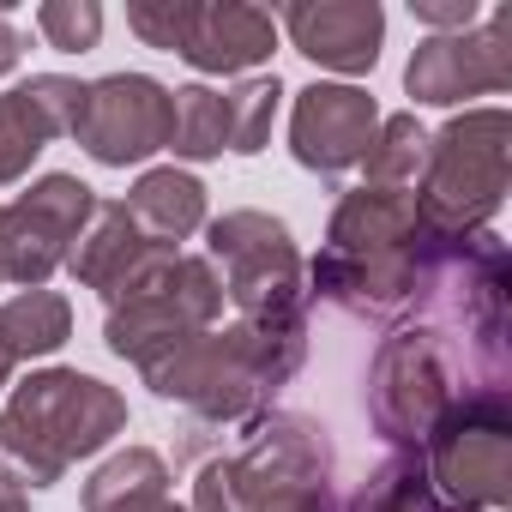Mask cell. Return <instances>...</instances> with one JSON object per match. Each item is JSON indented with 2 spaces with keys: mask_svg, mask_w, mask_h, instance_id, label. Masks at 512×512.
Masks as SVG:
<instances>
[{
  "mask_svg": "<svg viewBox=\"0 0 512 512\" xmlns=\"http://www.w3.org/2000/svg\"><path fill=\"white\" fill-rule=\"evenodd\" d=\"M464 235H440L416 193L404 187H356L344 193L332 235L320 247V260L308 266L314 296L338 302L344 314L362 320H392L410 302H434L452 253Z\"/></svg>",
  "mask_w": 512,
  "mask_h": 512,
  "instance_id": "cell-1",
  "label": "cell"
},
{
  "mask_svg": "<svg viewBox=\"0 0 512 512\" xmlns=\"http://www.w3.org/2000/svg\"><path fill=\"white\" fill-rule=\"evenodd\" d=\"M308 356V314L302 320H235L211 326L205 338L181 344L157 368H145V386L157 398L187 404L199 422H253L266 398L302 368Z\"/></svg>",
  "mask_w": 512,
  "mask_h": 512,
  "instance_id": "cell-2",
  "label": "cell"
},
{
  "mask_svg": "<svg viewBox=\"0 0 512 512\" xmlns=\"http://www.w3.org/2000/svg\"><path fill=\"white\" fill-rule=\"evenodd\" d=\"M127 428V398L79 368L31 374L0 410V476L19 488H55L67 464L103 452Z\"/></svg>",
  "mask_w": 512,
  "mask_h": 512,
  "instance_id": "cell-3",
  "label": "cell"
},
{
  "mask_svg": "<svg viewBox=\"0 0 512 512\" xmlns=\"http://www.w3.org/2000/svg\"><path fill=\"white\" fill-rule=\"evenodd\" d=\"M193 512H332V440L296 410H260L241 452L211 458Z\"/></svg>",
  "mask_w": 512,
  "mask_h": 512,
  "instance_id": "cell-4",
  "label": "cell"
},
{
  "mask_svg": "<svg viewBox=\"0 0 512 512\" xmlns=\"http://www.w3.org/2000/svg\"><path fill=\"white\" fill-rule=\"evenodd\" d=\"M223 314V284L211 260H193V253H169L151 272H139L115 302H109V350L127 356L139 374L157 368L163 356H175L181 344L205 338Z\"/></svg>",
  "mask_w": 512,
  "mask_h": 512,
  "instance_id": "cell-5",
  "label": "cell"
},
{
  "mask_svg": "<svg viewBox=\"0 0 512 512\" xmlns=\"http://www.w3.org/2000/svg\"><path fill=\"white\" fill-rule=\"evenodd\" d=\"M506 169H512V121H506V109H470V115L446 121L428 139L416 205L440 235H470L500 211Z\"/></svg>",
  "mask_w": 512,
  "mask_h": 512,
  "instance_id": "cell-6",
  "label": "cell"
},
{
  "mask_svg": "<svg viewBox=\"0 0 512 512\" xmlns=\"http://www.w3.org/2000/svg\"><path fill=\"white\" fill-rule=\"evenodd\" d=\"M428 464V482L446 506L494 512L512 494V416L500 386H470L446 404L434 434L416 446Z\"/></svg>",
  "mask_w": 512,
  "mask_h": 512,
  "instance_id": "cell-7",
  "label": "cell"
},
{
  "mask_svg": "<svg viewBox=\"0 0 512 512\" xmlns=\"http://www.w3.org/2000/svg\"><path fill=\"white\" fill-rule=\"evenodd\" d=\"M211 266H223V296L241 320H302L308 314V278L290 229L266 211H229L205 229Z\"/></svg>",
  "mask_w": 512,
  "mask_h": 512,
  "instance_id": "cell-8",
  "label": "cell"
},
{
  "mask_svg": "<svg viewBox=\"0 0 512 512\" xmlns=\"http://www.w3.org/2000/svg\"><path fill=\"white\" fill-rule=\"evenodd\" d=\"M452 398H458V386H452V356H446L440 332L404 326L380 344L374 374H368V416L392 446L416 452Z\"/></svg>",
  "mask_w": 512,
  "mask_h": 512,
  "instance_id": "cell-9",
  "label": "cell"
},
{
  "mask_svg": "<svg viewBox=\"0 0 512 512\" xmlns=\"http://www.w3.org/2000/svg\"><path fill=\"white\" fill-rule=\"evenodd\" d=\"M127 25L199 73H247L272 55L278 37L272 13L260 7H193V0H139L127 7Z\"/></svg>",
  "mask_w": 512,
  "mask_h": 512,
  "instance_id": "cell-10",
  "label": "cell"
},
{
  "mask_svg": "<svg viewBox=\"0 0 512 512\" xmlns=\"http://www.w3.org/2000/svg\"><path fill=\"white\" fill-rule=\"evenodd\" d=\"M91 211H97V193L79 175H43L31 193L0 205V260H7V284L43 290L49 272H61L67 253L79 247Z\"/></svg>",
  "mask_w": 512,
  "mask_h": 512,
  "instance_id": "cell-11",
  "label": "cell"
},
{
  "mask_svg": "<svg viewBox=\"0 0 512 512\" xmlns=\"http://www.w3.org/2000/svg\"><path fill=\"white\" fill-rule=\"evenodd\" d=\"M169 121H175V91H163L145 73H109L85 85L73 139L103 169H127V163H145L151 151H169Z\"/></svg>",
  "mask_w": 512,
  "mask_h": 512,
  "instance_id": "cell-12",
  "label": "cell"
},
{
  "mask_svg": "<svg viewBox=\"0 0 512 512\" xmlns=\"http://www.w3.org/2000/svg\"><path fill=\"white\" fill-rule=\"evenodd\" d=\"M404 85L416 103H464V97H494L512 85V7L488 13L482 31H452V37H428L410 67Z\"/></svg>",
  "mask_w": 512,
  "mask_h": 512,
  "instance_id": "cell-13",
  "label": "cell"
},
{
  "mask_svg": "<svg viewBox=\"0 0 512 512\" xmlns=\"http://www.w3.org/2000/svg\"><path fill=\"white\" fill-rule=\"evenodd\" d=\"M380 127V109L368 91L356 85H308L296 97V115H290V151L302 169H320V175H344L362 163L368 139Z\"/></svg>",
  "mask_w": 512,
  "mask_h": 512,
  "instance_id": "cell-14",
  "label": "cell"
},
{
  "mask_svg": "<svg viewBox=\"0 0 512 512\" xmlns=\"http://www.w3.org/2000/svg\"><path fill=\"white\" fill-rule=\"evenodd\" d=\"M169 253H175V247H163V241H151V235L139 229V217L127 211V199H103V205L91 211L79 247L67 253V266H73V278H79L85 290H97L103 302H115L139 272H151L157 260H169Z\"/></svg>",
  "mask_w": 512,
  "mask_h": 512,
  "instance_id": "cell-15",
  "label": "cell"
},
{
  "mask_svg": "<svg viewBox=\"0 0 512 512\" xmlns=\"http://www.w3.org/2000/svg\"><path fill=\"white\" fill-rule=\"evenodd\" d=\"M79 97H85V85L61 79V73H37L31 85L0 97V187L19 181L61 133H73Z\"/></svg>",
  "mask_w": 512,
  "mask_h": 512,
  "instance_id": "cell-16",
  "label": "cell"
},
{
  "mask_svg": "<svg viewBox=\"0 0 512 512\" xmlns=\"http://www.w3.org/2000/svg\"><path fill=\"white\" fill-rule=\"evenodd\" d=\"M284 31L290 43L332 67V73H368L380 61V37H386V13L374 0H302V7H284Z\"/></svg>",
  "mask_w": 512,
  "mask_h": 512,
  "instance_id": "cell-17",
  "label": "cell"
},
{
  "mask_svg": "<svg viewBox=\"0 0 512 512\" xmlns=\"http://www.w3.org/2000/svg\"><path fill=\"white\" fill-rule=\"evenodd\" d=\"M85 512H187V506L169 500V464L151 446H127L85 482Z\"/></svg>",
  "mask_w": 512,
  "mask_h": 512,
  "instance_id": "cell-18",
  "label": "cell"
},
{
  "mask_svg": "<svg viewBox=\"0 0 512 512\" xmlns=\"http://www.w3.org/2000/svg\"><path fill=\"white\" fill-rule=\"evenodd\" d=\"M127 211L139 217V229L151 241L175 247V241H187L205 223V187L187 169H145L139 187L127 193Z\"/></svg>",
  "mask_w": 512,
  "mask_h": 512,
  "instance_id": "cell-19",
  "label": "cell"
},
{
  "mask_svg": "<svg viewBox=\"0 0 512 512\" xmlns=\"http://www.w3.org/2000/svg\"><path fill=\"white\" fill-rule=\"evenodd\" d=\"M67 338H73V308L55 290H19L7 308H0V344L13 350V362L55 356Z\"/></svg>",
  "mask_w": 512,
  "mask_h": 512,
  "instance_id": "cell-20",
  "label": "cell"
},
{
  "mask_svg": "<svg viewBox=\"0 0 512 512\" xmlns=\"http://www.w3.org/2000/svg\"><path fill=\"white\" fill-rule=\"evenodd\" d=\"M344 512H452V506L434 494L422 452H392V458L356 488V500H350Z\"/></svg>",
  "mask_w": 512,
  "mask_h": 512,
  "instance_id": "cell-21",
  "label": "cell"
},
{
  "mask_svg": "<svg viewBox=\"0 0 512 512\" xmlns=\"http://www.w3.org/2000/svg\"><path fill=\"white\" fill-rule=\"evenodd\" d=\"M169 151L187 157V163H205V157H223V151H229V109H223V91H205V85L175 91Z\"/></svg>",
  "mask_w": 512,
  "mask_h": 512,
  "instance_id": "cell-22",
  "label": "cell"
},
{
  "mask_svg": "<svg viewBox=\"0 0 512 512\" xmlns=\"http://www.w3.org/2000/svg\"><path fill=\"white\" fill-rule=\"evenodd\" d=\"M422 151H428V133L416 127V115H386L362 151V175L368 187H404L416 169H422Z\"/></svg>",
  "mask_w": 512,
  "mask_h": 512,
  "instance_id": "cell-23",
  "label": "cell"
},
{
  "mask_svg": "<svg viewBox=\"0 0 512 512\" xmlns=\"http://www.w3.org/2000/svg\"><path fill=\"white\" fill-rule=\"evenodd\" d=\"M278 97H284L278 79H247V85H235V91L223 97V109H229V151H241V157L266 151V139H272V115H278Z\"/></svg>",
  "mask_w": 512,
  "mask_h": 512,
  "instance_id": "cell-24",
  "label": "cell"
},
{
  "mask_svg": "<svg viewBox=\"0 0 512 512\" xmlns=\"http://www.w3.org/2000/svg\"><path fill=\"white\" fill-rule=\"evenodd\" d=\"M37 31L49 37V49H97L103 37V7L97 0H49V7H37Z\"/></svg>",
  "mask_w": 512,
  "mask_h": 512,
  "instance_id": "cell-25",
  "label": "cell"
},
{
  "mask_svg": "<svg viewBox=\"0 0 512 512\" xmlns=\"http://www.w3.org/2000/svg\"><path fill=\"white\" fill-rule=\"evenodd\" d=\"M410 13L422 25H434L440 37H452V31H470L476 25V0H410Z\"/></svg>",
  "mask_w": 512,
  "mask_h": 512,
  "instance_id": "cell-26",
  "label": "cell"
},
{
  "mask_svg": "<svg viewBox=\"0 0 512 512\" xmlns=\"http://www.w3.org/2000/svg\"><path fill=\"white\" fill-rule=\"evenodd\" d=\"M19 55H25V37L7 25V13H0V79H7V73L19 67Z\"/></svg>",
  "mask_w": 512,
  "mask_h": 512,
  "instance_id": "cell-27",
  "label": "cell"
},
{
  "mask_svg": "<svg viewBox=\"0 0 512 512\" xmlns=\"http://www.w3.org/2000/svg\"><path fill=\"white\" fill-rule=\"evenodd\" d=\"M0 512H31V494L19 482H7V476H0Z\"/></svg>",
  "mask_w": 512,
  "mask_h": 512,
  "instance_id": "cell-28",
  "label": "cell"
},
{
  "mask_svg": "<svg viewBox=\"0 0 512 512\" xmlns=\"http://www.w3.org/2000/svg\"><path fill=\"white\" fill-rule=\"evenodd\" d=\"M13 368H19V362H13V350H7V344H0V386H7V380H13Z\"/></svg>",
  "mask_w": 512,
  "mask_h": 512,
  "instance_id": "cell-29",
  "label": "cell"
},
{
  "mask_svg": "<svg viewBox=\"0 0 512 512\" xmlns=\"http://www.w3.org/2000/svg\"><path fill=\"white\" fill-rule=\"evenodd\" d=\"M0 284H7V260H0Z\"/></svg>",
  "mask_w": 512,
  "mask_h": 512,
  "instance_id": "cell-30",
  "label": "cell"
},
{
  "mask_svg": "<svg viewBox=\"0 0 512 512\" xmlns=\"http://www.w3.org/2000/svg\"><path fill=\"white\" fill-rule=\"evenodd\" d=\"M452 512H476V506H452Z\"/></svg>",
  "mask_w": 512,
  "mask_h": 512,
  "instance_id": "cell-31",
  "label": "cell"
}]
</instances>
